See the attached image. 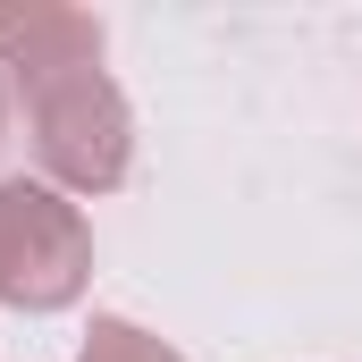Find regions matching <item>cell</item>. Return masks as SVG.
I'll return each instance as SVG.
<instances>
[{
    "label": "cell",
    "mask_w": 362,
    "mask_h": 362,
    "mask_svg": "<svg viewBox=\"0 0 362 362\" xmlns=\"http://www.w3.org/2000/svg\"><path fill=\"white\" fill-rule=\"evenodd\" d=\"M25 135H34L42 185H59V194H110V185H127L135 118H127V93L101 68H68V76L25 85Z\"/></svg>",
    "instance_id": "6da1fadb"
},
{
    "label": "cell",
    "mask_w": 362,
    "mask_h": 362,
    "mask_svg": "<svg viewBox=\"0 0 362 362\" xmlns=\"http://www.w3.org/2000/svg\"><path fill=\"white\" fill-rule=\"evenodd\" d=\"M93 278V228L59 185L0 177V303L17 312H59Z\"/></svg>",
    "instance_id": "7a4b0ae2"
},
{
    "label": "cell",
    "mask_w": 362,
    "mask_h": 362,
    "mask_svg": "<svg viewBox=\"0 0 362 362\" xmlns=\"http://www.w3.org/2000/svg\"><path fill=\"white\" fill-rule=\"evenodd\" d=\"M68 68H101V17L85 8H17L0 17V76L25 93L42 76H68Z\"/></svg>",
    "instance_id": "3957f363"
},
{
    "label": "cell",
    "mask_w": 362,
    "mask_h": 362,
    "mask_svg": "<svg viewBox=\"0 0 362 362\" xmlns=\"http://www.w3.org/2000/svg\"><path fill=\"white\" fill-rule=\"evenodd\" d=\"M85 362H185V354H177V346H160L152 329H135V320H93Z\"/></svg>",
    "instance_id": "277c9868"
},
{
    "label": "cell",
    "mask_w": 362,
    "mask_h": 362,
    "mask_svg": "<svg viewBox=\"0 0 362 362\" xmlns=\"http://www.w3.org/2000/svg\"><path fill=\"white\" fill-rule=\"evenodd\" d=\"M0 144H8V76H0Z\"/></svg>",
    "instance_id": "5b68a950"
}]
</instances>
